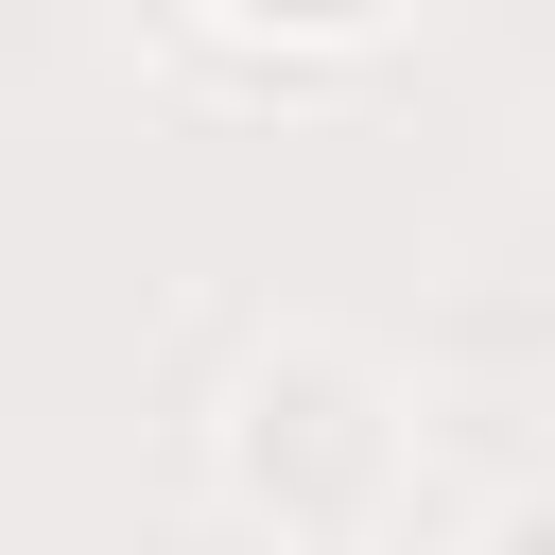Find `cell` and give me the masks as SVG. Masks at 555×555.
Here are the masks:
<instances>
[{
  "label": "cell",
  "mask_w": 555,
  "mask_h": 555,
  "mask_svg": "<svg viewBox=\"0 0 555 555\" xmlns=\"http://www.w3.org/2000/svg\"><path fill=\"white\" fill-rule=\"evenodd\" d=\"M208 17H243V35H382L399 0H208Z\"/></svg>",
  "instance_id": "obj_1"
}]
</instances>
